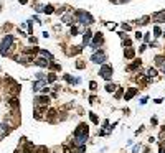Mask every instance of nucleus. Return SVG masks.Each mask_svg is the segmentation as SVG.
Segmentation results:
<instances>
[{
	"mask_svg": "<svg viewBox=\"0 0 165 153\" xmlns=\"http://www.w3.org/2000/svg\"><path fill=\"white\" fill-rule=\"evenodd\" d=\"M43 12H45V13H48V15H50V13H53V12H55L53 5H46V7H43Z\"/></svg>",
	"mask_w": 165,
	"mask_h": 153,
	"instance_id": "obj_20",
	"label": "nucleus"
},
{
	"mask_svg": "<svg viewBox=\"0 0 165 153\" xmlns=\"http://www.w3.org/2000/svg\"><path fill=\"white\" fill-rule=\"evenodd\" d=\"M63 21H65V23H73V17L68 13V15H65V17H63Z\"/></svg>",
	"mask_w": 165,
	"mask_h": 153,
	"instance_id": "obj_23",
	"label": "nucleus"
},
{
	"mask_svg": "<svg viewBox=\"0 0 165 153\" xmlns=\"http://www.w3.org/2000/svg\"><path fill=\"white\" fill-rule=\"evenodd\" d=\"M37 153H48V150H46V147H40L37 150Z\"/></svg>",
	"mask_w": 165,
	"mask_h": 153,
	"instance_id": "obj_35",
	"label": "nucleus"
},
{
	"mask_svg": "<svg viewBox=\"0 0 165 153\" xmlns=\"http://www.w3.org/2000/svg\"><path fill=\"white\" fill-rule=\"evenodd\" d=\"M124 54H126V58L127 59H132L134 56H136V51H134V48H127V50L124 51Z\"/></svg>",
	"mask_w": 165,
	"mask_h": 153,
	"instance_id": "obj_13",
	"label": "nucleus"
},
{
	"mask_svg": "<svg viewBox=\"0 0 165 153\" xmlns=\"http://www.w3.org/2000/svg\"><path fill=\"white\" fill-rule=\"evenodd\" d=\"M0 9H2V7H0Z\"/></svg>",
	"mask_w": 165,
	"mask_h": 153,
	"instance_id": "obj_47",
	"label": "nucleus"
},
{
	"mask_svg": "<svg viewBox=\"0 0 165 153\" xmlns=\"http://www.w3.org/2000/svg\"><path fill=\"white\" fill-rule=\"evenodd\" d=\"M41 112H43V109H37L35 110V119H41Z\"/></svg>",
	"mask_w": 165,
	"mask_h": 153,
	"instance_id": "obj_28",
	"label": "nucleus"
},
{
	"mask_svg": "<svg viewBox=\"0 0 165 153\" xmlns=\"http://www.w3.org/2000/svg\"><path fill=\"white\" fill-rule=\"evenodd\" d=\"M112 66H109V64H103L101 66V69H99V74H101V78H104L106 81H109V79L112 78Z\"/></svg>",
	"mask_w": 165,
	"mask_h": 153,
	"instance_id": "obj_3",
	"label": "nucleus"
},
{
	"mask_svg": "<svg viewBox=\"0 0 165 153\" xmlns=\"http://www.w3.org/2000/svg\"><path fill=\"white\" fill-rule=\"evenodd\" d=\"M18 2H20V4H23V5H25V4H27V2H28V0H18Z\"/></svg>",
	"mask_w": 165,
	"mask_h": 153,
	"instance_id": "obj_43",
	"label": "nucleus"
},
{
	"mask_svg": "<svg viewBox=\"0 0 165 153\" xmlns=\"http://www.w3.org/2000/svg\"><path fill=\"white\" fill-rule=\"evenodd\" d=\"M88 132H89L88 125L86 124H79L78 128L74 130V137H88Z\"/></svg>",
	"mask_w": 165,
	"mask_h": 153,
	"instance_id": "obj_5",
	"label": "nucleus"
},
{
	"mask_svg": "<svg viewBox=\"0 0 165 153\" xmlns=\"http://www.w3.org/2000/svg\"><path fill=\"white\" fill-rule=\"evenodd\" d=\"M10 130H12V127L7 124V120H5L4 124H0V138H4L5 135H8V133H10Z\"/></svg>",
	"mask_w": 165,
	"mask_h": 153,
	"instance_id": "obj_7",
	"label": "nucleus"
},
{
	"mask_svg": "<svg viewBox=\"0 0 165 153\" xmlns=\"http://www.w3.org/2000/svg\"><path fill=\"white\" fill-rule=\"evenodd\" d=\"M91 38H93V33H91V30H86L84 33H82V45L86 46L91 43Z\"/></svg>",
	"mask_w": 165,
	"mask_h": 153,
	"instance_id": "obj_9",
	"label": "nucleus"
},
{
	"mask_svg": "<svg viewBox=\"0 0 165 153\" xmlns=\"http://www.w3.org/2000/svg\"><path fill=\"white\" fill-rule=\"evenodd\" d=\"M122 28L126 30V31H131V28H132V26H131V25H127V23H122Z\"/></svg>",
	"mask_w": 165,
	"mask_h": 153,
	"instance_id": "obj_36",
	"label": "nucleus"
},
{
	"mask_svg": "<svg viewBox=\"0 0 165 153\" xmlns=\"http://www.w3.org/2000/svg\"><path fill=\"white\" fill-rule=\"evenodd\" d=\"M89 89H91V91H96V89H98V84H96L94 81H93V83H89Z\"/></svg>",
	"mask_w": 165,
	"mask_h": 153,
	"instance_id": "obj_34",
	"label": "nucleus"
},
{
	"mask_svg": "<svg viewBox=\"0 0 165 153\" xmlns=\"http://www.w3.org/2000/svg\"><path fill=\"white\" fill-rule=\"evenodd\" d=\"M8 102H10V105H12L13 109H18V99H16V97H12Z\"/></svg>",
	"mask_w": 165,
	"mask_h": 153,
	"instance_id": "obj_17",
	"label": "nucleus"
},
{
	"mask_svg": "<svg viewBox=\"0 0 165 153\" xmlns=\"http://www.w3.org/2000/svg\"><path fill=\"white\" fill-rule=\"evenodd\" d=\"M142 36H144V35L140 33V31H137V33H136V38H137V40H140V38H142Z\"/></svg>",
	"mask_w": 165,
	"mask_h": 153,
	"instance_id": "obj_40",
	"label": "nucleus"
},
{
	"mask_svg": "<svg viewBox=\"0 0 165 153\" xmlns=\"http://www.w3.org/2000/svg\"><path fill=\"white\" fill-rule=\"evenodd\" d=\"M65 153H71V150H68V148H66V150H65Z\"/></svg>",
	"mask_w": 165,
	"mask_h": 153,
	"instance_id": "obj_45",
	"label": "nucleus"
},
{
	"mask_svg": "<svg viewBox=\"0 0 165 153\" xmlns=\"http://www.w3.org/2000/svg\"><path fill=\"white\" fill-rule=\"evenodd\" d=\"M154 33H155L154 36H157V38L162 36V30H160V26H154Z\"/></svg>",
	"mask_w": 165,
	"mask_h": 153,
	"instance_id": "obj_22",
	"label": "nucleus"
},
{
	"mask_svg": "<svg viewBox=\"0 0 165 153\" xmlns=\"http://www.w3.org/2000/svg\"><path fill=\"white\" fill-rule=\"evenodd\" d=\"M70 33L73 35V36H76V35H78V28H76V26H71V30H70Z\"/></svg>",
	"mask_w": 165,
	"mask_h": 153,
	"instance_id": "obj_32",
	"label": "nucleus"
},
{
	"mask_svg": "<svg viewBox=\"0 0 165 153\" xmlns=\"http://www.w3.org/2000/svg\"><path fill=\"white\" fill-rule=\"evenodd\" d=\"M159 153H165V148H164V147H162V148L159 150Z\"/></svg>",
	"mask_w": 165,
	"mask_h": 153,
	"instance_id": "obj_44",
	"label": "nucleus"
},
{
	"mask_svg": "<svg viewBox=\"0 0 165 153\" xmlns=\"http://www.w3.org/2000/svg\"><path fill=\"white\" fill-rule=\"evenodd\" d=\"M35 104H37V105H48L50 97L48 95H38L37 99H35Z\"/></svg>",
	"mask_w": 165,
	"mask_h": 153,
	"instance_id": "obj_8",
	"label": "nucleus"
},
{
	"mask_svg": "<svg viewBox=\"0 0 165 153\" xmlns=\"http://www.w3.org/2000/svg\"><path fill=\"white\" fill-rule=\"evenodd\" d=\"M55 114H56V110H50V112H48V120H50V122H53Z\"/></svg>",
	"mask_w": 165,
	"mask_h": 153,
	"instance_id": "obj_24",
	"label": "nucleus"
},
{
	"mask_svg": "<svg viewBox=\"0 0 165 153\" xmlns=\"http://www.w3.org/2000/svg\"><path fill=\"white\" fill-rule=\"evenodd\" d=\"M139 23H140V25H147V23H148V17H142Z\"/></svg>",
	"mask_w": 165,
	"mask_h": 153,
	"instance_id": "obj_30",
	"label": "nucleus"
},
{
	"mask_svg": "<svg viewBox=\"0 0 165 153\" xmlns=\"http://www.w3.org/2000/svg\"><path fill=\"white\" fill-rule=\"evenodd\" d=\"M38 53H40L41 56H43V58H48V59H51V58H53V56H51V54H50L48 51H45V50H38Z\"/></svg>",
	"mask_w": 165,
	"mask_h": 153,
	"instance_id": "obj_19",
	"label": "nucleus"
},
{
	"mask_svg": "<svg viewBox=\"0 0 165 153\" xmlns=\"http://www.w3.org/2000/svg\"><path fill=\"white\" fill-rule=\"evenodd\" d=\"M35 64H37V66H40V68H46L50 64V61H46L45 58H38V59H35Z\"/></svg>",
	"mask_w": 165,
	"mask_h": 153,
	"instance_id": "obj_12",
	"label": "nucleus"
},
{
	"mask_svg": "<svg viewBox=\"0 0 165 153\" xmlns=\"http://www.w3.org/2000/svg\"><path fill=\"white\" fill-rule=\"evenodd\" d=\"M140 64H142V63H140V59H139V61L132 63V64H131V66L127 68V69H129V71H134V69H137V68H140Z\"/></svg>",
	"mask_w": 165,
	"mask_h": 153,
	"instance_id": "obj_16",
	"label": "nucleus"
},
{
	"mask_svg": "<svg viewBox=\"0 0 165 153\" xmlns=\"http://www.w3.org/2000/svg\"><path fill=\"white\" fill-rule=\"evenodd\" d=\"M76 18H78L79 23H82L84 26H89L94 23V18L91 17L88 12H84V10H79V12H76Z\"/></svg>",
	"mask_w": 165,
	"mask_h": 153,
	"instance_id": "obj_1",
	"label": "nucleus"
},
{
	"mask_svg": "<svg viewBox=\"0 0 165 153\" xmlns=\"http://www.w3.org/2000/svg\"><path fill=\"white\" fill-rule=\"evenodd\" d=\"M164 21H165V17H164Z\"/></svg>",
	"mask_w": 165,
	"mask_h": 153,
	"instance_id": "obj_46",
	"label": "nucleus"
},
{
	"mask_svg": "<svg viewBox=\"0 0 165 153\" xmlns=\"http://www.w3.org/2000/svg\"><path fill=\"white\" fill-rule=\"evenodd\" d=\"M12 45H13V36L12 35H7V36L0 41V53L4 54V56H7V53H8V50L12 48Z\"/></svg>",
	"mask_w": 165,
	"mask_h": 153,
	"instance_id": "obj_2",
	"label": "nucleus"
},
{
	"mask_svg": "<svg viewBox=\"0 0 165 153\" xmlns=\"http://www.w3.org/2000/svg\"><path fill=\"white\" fill-rule=\"evenodd\" d=\"M45 86H46V83H45V81H40V79H38L37 83L33 84V91H35V92H38V91H41V89H43Z\"/></svg>",
	"mask_w": 165,
	"mask_h": 153,
	"instance_id": "obj_10",
	"label": "nucleus"
},
{
	"mask_svg": "<svg viewBox=\"0 0 165 153\" xmlns=\"http://www.w3.org/2000/svg\"><path fill=\"white\" fill-rule=\"evenodd\" d=\"M136 94H137V89H136V87H131V89H129V91L126 92V95H124V99H126V100H131V99H132V97H134Z\"/></svg>",
	"mask_w": 165,
	"mask_h": 153,
	"instance_id": "obj_11",
	"label": "nucleus"
},
{
	"mask_svg": "<svg viewBox=\"0 0 165 153\" xmlns=\"http://www.w3.org/2000/svg\"><path fill=\"white\" fill-rule=\"evenodd\" d=\"M48 66L50 68H51V69H61V66H60V64H56V63H50V64H48Z\"/></svg>",
	"mask_w": 165,
	"mask_h": 153,
	"instance_id": "obj_25",
	"label": "nucleus"
},
{
	"mask_svg": "<svg viewBox=\"0 0 165 153\" xmlns=\"http://www.w3.org/2000/svg\"><path fill=\"white\" fill-rule=\"evenodd\" d=\"M147 74H148V76H150V78H154V76H157V71H155V69H154V68H150V69H148V71H147Z\"/></svg>",
	"mask_w": 165,
	"mask_h": 153,
	"instance_id": "obj_27",
	"label": "nucleus"
},
{
	"mask_svg": "<svg viewBox=\"0 0 165 153\" xmlns=\"http://www.w3.org/2000/svg\"><path fill=\"white\" fill-rule=\"evenodd\" d=\"M89 117H91V120H93L94 124H98V122H99V120H98V117H96V114H93V112L89 114Z\"/></svg>",
	"mask_w": 165,
	"mask_h": 153,
	"instance_id": "obj_33",
	"label": "nucleus"
},
{
	"mask_svg": "<svg viewBox=\"0 0 165 153\" xmlns=\"http://www.w3.org/2000/svg\"><path fill=\"white\" fill-rule=\"evenodd\" d=\"M104 43V38H103V33H96L94 38H93V50H98L99 46Z\"/></svg>",
	"mask_w": 165,
	"mask_h": 153,
	"instance_id": "obj_6",
	"label": "nucleus"
},
{
	"mask_svg": "<svg viewBox=\"0 0 165 153\" xmlns=\"http://www.w3.org/2000/svg\"><path fill=\"white\" fill-rule=\"evenodd\" d=\"M164 17H165V10H164V12L155 13V15H154V20H155V21H164Z\"/></svg>",
	"mask_w": 165,
	"mask_h": 153,
	"instance_id": "obj_15",
	"label": "nucleus"
},
{
	"mask_svg": "<svg viewBox=\"0 0 165 153\" xmlns=\"http://www.w3.org/2000/svg\"><path fill=\"white\" fill-rule=\"evenodd\" d=\"M116 87H117L116 84H111V83L106 84V92H114V91H116Z\"/></svg>",
	"mask_w": 165,
	"mask_h": 153,
	"instance_id": "obj_18",
	"label": "nucleus"
},
{
	"mask_svg": "<svg viewBox=\"0 0 165 153\" xmlns=\"http://www.w3.org/2000/svg\"><path fill=\"white\" fill-rule=\"evenodd\" d=\"M164 73H165V71H164Z\"/></svg>",
	"mask_w": 165,
	"mask_h": 153,
	"instance_id": "obj_48",
	"label": "nucleus"
},
{
	"mask_svg": "<svg viewBox=\"0 0 165 153\" xmlns=\"http://www.w3.org/2000/svg\"><path fill=\"white\" fill-rule=\"evenodd\" d=\"M41 91H43V92H45V94H46V92H50V87H46V86H45V87H43V89H41Z\"/></svg>",
	"mask_w": 165,
	"mask_h": 153,
	"instance_id": "obj_42",
	"label": "nucleus"
},
{
	"mask_svg": "<svg viewBox=\"0 0 165 153\" xmlns=\"http://www.w3.org/2000/svg\"><path fill=\"white\" fill-rule=\"evenodd\" d=\"M76 68H78V69H82V68H84V63H82V61H78V63H76Z\"/></svg>",
	"mask_w": 165,
	"mask_h": 153,
	"instance_id": "obj_37",
	"label": "nucleus"
},
{
	"mask_svg": "<svg viewBox=\"0 0 165 153\" xmlns=\"http://www.w3.org/2000/svg\"><path fill=\"white\" fill-rule=\"evenodd\" d=\"M91 61L96 63V64H103V63L106 61V53H104L103 50L96 51V53L93 54V56H91Z\"/></svg>",
	"mask_w": 165,
	"mask_h": 153,
	"instance_id": "obj_4",
	"label": "nucleus"
},
{
	"mask_svg": "<svg viewBox=\"0 0 165 153\" xmlns=\"http://www.w3.org/2000/svg\"><path fill=\"white\" fill-rule=\"evenodd\" d=\"M84 150H86V145H79L78 148H76V153H82Z\"/></svg>",
	"mask_w": 165,
	"mask_h": 153,
	"instance_id": "obj_31",
	"label": "nucleus"
},
{
	"mask_svg": "<svg viewBox=\"0 0 165 153\" xmlns=\"http://www.w3.org/2000/svg\"><path fill=\"white\" fill-rule=\"evenodd\" d=\"M73 48H74V50L71 51V53H73V54H78V53H81V50H82L81 46H73Z\"/></svg>",
	"mask_w": 165,
	"mask_h": 153,
	"instance_id": "obj_29",
	"label": "nucleus"
},
{
	"mask_svg": "<svg viewBox=\"0 0 165 153\" xmlns=\"http://www.w3.org/2000/svg\"><path fill=\"white\" fill-rule=\"evenodd\" d=\"M33 152H35V145H33V143H30V142H28V143L25 145L23 153H33Z\"/></svg>",
	"mask_w": 165,
	"mask_h": 153,
	"instance_id": "obj_14",
	"label": "nucleus"
},
{
	"mask_svg": "<svg viewBox=\"0 0 165 153\" xmlns=\"http://www.w3.org/2000/svg\"><path fill=\"white\" fill-rule=\"evenodd\" d=\"M155 64H157V66H162V64L165 66V59L162 58V56H157V58H155Z\"/></svg>",
	"mask_w": 165,
	"mask_h": 153,
	"instance_id": "obj_21",
	"label": "nucleus"
},
{
	"mask_svg": "<svg viewBox=\"0 0 165 153\" xmlns=\"http://www.w3.org/2000/svg\"><path fill=\"white\" fill-rule=\"evenodd\" d=\"M43 78H45V74H43V73H37V79H40V81H43Z\"/></svg>",
	"mask_w": 165,
	"mask_h": 153,
	"instance_id": "obj_38",
	"label": "nucleus"
},
{
	"mask_svg": "<svg viewBox=\"0 0 165 153\" xmlns=\"http://www.w3.org/2000/svg\"><path fill=\"white\" fill-rule=\"evenodd\" d=\"M55 81H56V74H53V73L48 74V83H55Z\"/></svg>",
	"mask_w": 165,
	"mask_h": 153,
	"instance_id": "obj_26",
	"label": "nucleus"
},
{
	"mask_svg": "<svg viewBox=\"0 0 165 153\" xmlns=\"http://www.w3.org/2000/svg\"><path fill=\"white\" fill-rule=\"evenodd\" d=\"M121 95H122V89H119V91H117V94H116V97H117V99H119Z\"/></svg>",
	"mask_w": 165,
	"mask_h": 153,
	"instance_id": "obj_41",
	"label": "nucleus"
},
{
	"mask_svg": "<svg viewBox=\"0 0 165 153\" xmlns=\"http://www.w3.org/2000/svg\"><path fill=\"white\" fill-rule=\"evenodd\" d=\"M124 46H127V48H129V46H131V40L126 38V40H124Z\"/></svg>",
	"mask_w": 165,
	"mask_h": 153,
	"instance_id": "obj_39",
	"label": "nucleus"
}]
</instances>
